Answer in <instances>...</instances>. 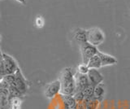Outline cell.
Returning a JSON list of instances; mask_svg holds the SVG:
<instances>
[{
	"instance_id": "6da1fadb",
	"label": "cell",
	"mask_w": 130,
	"mask_h": 109,
	"mask_svg": "<svg viewBox=\"0 0 130 109\" xmlns=\"http://www.w3.org/2000/svg\"><path fill=\"white\" fill-rule=\"evenodd\" d=\"M59 80L61 82V93L63 95L73 96L76 92L75 74L71 68H65L60 73Z\"/></svg>"
},
{
	"instance_id": "7a4b0ae2",
	"label": "cell",
	"mask_w": 130,
	"mask_h": 109,
	"mask_svg": "<svg viewBox=\"0 0 130 109\" xmlns=\"http://www.w3.org/2000/svg\"><path fill=\"white\" fill-rule=\"evenodd\" d=\"M20 68L17 62L12 56L1 52L0 60V76L1 78L7 75L15 74Z\"/></svg>"
},
{
	"instance_id": "3957f363",
	"label": "cell",
	"mask_w": 130,
	"mask_h": 109,
	"mask_svg": "<svg viewBox=\"0 0 130 109\" xmlns=\"http://www.w3.org/2000/svg\"><path fill=\"white\" fill-rule=\"evenodd\" d=\"M105 40V34L101 29L98 27L87 29V42L92 45L98 46L101 45Z\"/></svg>"
},
{
	"instance_id": "277c9868",
	"label": "cell",
	"mask_w": 130,
	"mask_h": 109,
	"mask_svg": "<svg viewBox=\"0 0 130 109\" xmlns=\"http://www.w3.org/2000/svg\"><path fill=\"white\" fill-rule=\"evenodd\" d=\"M80 50L81 53V58H82V63L83 64H88L89 60L93 56L97 55L98 50L97 46L89 43L88 42L81 44L80 46Z\"/></svg>"
},
{
	"instance_id": "5b68a950",
	"label": "cell",
	"mask_w": 130,
	"mask_h": 109,
	"mask_svg": "<svg viewBox=\"0 0 130 109\" xmlns=\"http://www.w3.org/2000/svg\"><path fill=\"white\" fill-rule=\"evenodd\" d=\"M15 81L14 86L24 96L28 90V83L26 78L24 77V76L23 75L20 68H19V69L16 71V72L15 73Z\"/></svg>"
},
{
	"instance_id": "8992f818",
	"label": "cell",
	"mask_w": 130,
	"mask_h": 109,
	"mask_svg": "<svg viewBox=\"0 0 130 109\" xmlns=\"http://www.w3.org/2000/svg\"><path fill=\"white\" fill-rule=\"evenodd\" d=\"M61 88L62 86H61L60 80H55L46 86L45 89V96L47 99H53L61 93Z\"/></svg>"
},
{
	"instance_id": "52a82bcc",
	"label": "cell",
	"mask_w": 130,
	"mask_h": 109,
	"mask_svg": "<svg viewBox=\"0 0 130 109\" xmlns=\"http://www.w3.org/2000/svg\"><path fill=\"white\" fill-rule=\"evenodd\" d=\"M87 76L89 79V84H91L93 86H97L103 83L104 77L101 74V72L95 68H89L87 73Z\"/></svg>"
},
{
	"instance_id": "ba28073f",
	"label": "cell",
	"mask_w": 130,
	"mask_h": 109,
	"mask_svg": "<svg viewBox=\"0 0 130 109\" xmlns=\"http://www.w3.org/2000/svg\"><path fill=\"white\" fill-rule=\"evenodd\" d=\"M75 82L76 92H82L89 85L87 74H81L77 72L75 73Z\"/></svg>"
},
{
	"instance_id": "9c48e42d",
	"label": "cell",
	"mask_w": 130,
	"mask_h": 109,
	"mask_svg": "<svg viewBox=\"0 0 130 109\" xmlns=\"http://www.w3.org/2000/svg\"><path fill=\"white\" fill-rule=\"evenodd\" d=\"M97 54L99 55V56L101 59L102 66H103V67L114 65V64H117V59H116V57H114V56H112L111 55L103 53V52H101L99 51H98Z\"/></svg>"
},
{
	"instance_id": "30bf717a",
	"label": "cell",
	"mask_w": 130,
	"mask_h": 109,
	"mask_svg": "<svg viewBox=\"0 0 130 109\" xmlns=\"http://www.w3.org/2000/svg\"><path fill=\"white\" fill-rule=\"evenodd\" d=\"M73 38L80 46L81 44L87 42V29H76L73 33Z\"/></svg>"
},
{
	"instance_id": "8fae6325",
	"label": "cell",
	"mask_w": 130,
	"mask_h": 109,
	"mask_svg": "<svg viewBox=\"0 0 130 109\" xmlns=\"http://www.w3.org/2000/svg\"><path fill=\"white\" fill-rule=\"evenodd\" d=\"M105 95V88L103 86V83H102L99 86H95L94 88V93H93V98H95L101 102L102 100L103 99Z\"/></svg>"
},
{
	"instance_id": "7c38bea8",
	"label": "cell",
	"mask_w": 130,
	"mask_h": 109,
	"mask_svg": "<svg viewBox=\"0 0 130 109\" xmlns=\"http://www.w3.org/2000/svg\"><path fill=\"white\" fill-rule=\"evenodd\" d=\"M88 66L89 68H95V69H99L100 68H102V61H101V59L99 56V55H95L94 56L89 60L88 62Z\"/></svg>"
},
{
	"instance_id": "4fadbf2b",
	"label": "cell",
	"mask_w": 130,
	"mask_h": 109,
	"mask_svg": "<svg viewBox=\"0 0 130 109\" xmlns=\"http://www.w3.org/2000/svg\"><path fill=\"white\" fill-rule=\"evenodd\" d=\"M11 109H20L23 103V98L20 97H12L10 98Z\"/></svg>"
},
{
	"instance_id": "5bb4252c",
	"label": "cell",
	"mask_w": 130,
	"mask_h": 109,
	"mask_svg": "<svg viewBox=\"0 0 130 109\" xmlns=\"http://www.w3.org/2000/svg\"><path fill=\"white\" fill-rule=\"evenodd\" d=\"M94 86H92L91 84H89V86L85 89L82 91L85 99H89V98H93V93H94Z\"/></svg>"
},
{
	"instance_id": "9a60e30c",
	"label": "cell",
	"mask_w": 130,
	"mask_h": 109,
	"mask_svg": "<svg viewBox=\"0 0 130 109\" xmlns=\"http://www.w3.org/2000/svg\"><path fill=\"white\" fill-rule=\"evenodd\" d=\"M89 70V68L88 66V64L82 63V64H79L78 67H77L76 72H79V73H81V74H87Z\"/></svg>"
},
{
	"instance_id": "2e32d148",
	"label": "cell",
	"mask_w": 130,
	"mask_h": 109,
	"mask_svg": "<svg viewBox=\"0 0 130 109\" xmlns=\"http://www.w3.org/2000/svg\"><path fill=\"white\" fill-rule=\"evenodd\" d=\"M35 25L38 28H42L44 26V19L40 15L37 17L35 20Z\"/></svg>"
},
{
	"instance_id": "e0dca14e",
	"label": "cell",
	"mask_w": 130,
	"mask_h": 109,
	"mask_svg": "<svg viewBox=\"0 0 130 109\" xmlns=\"http://www.w3.org/2000/svg\"><path fill=\"white\" fill-rule=\"evenodd\" d=\"M15 1L19 2L20 3H21V4H23V5L26 4V0H15Z\"/></svg>"
}]
</instances>
